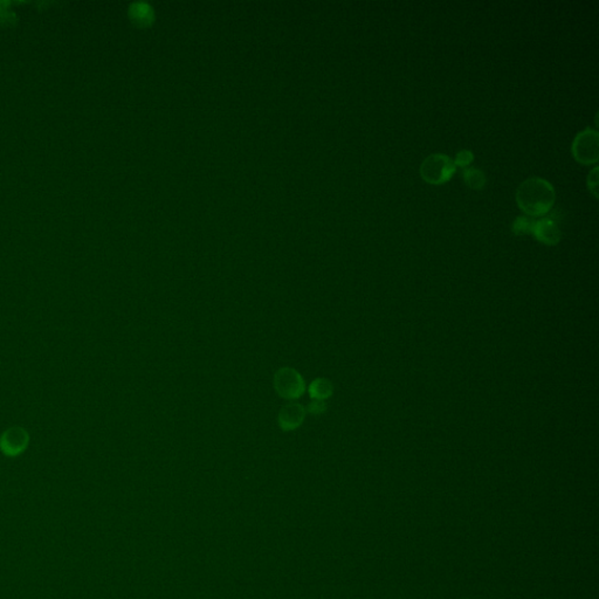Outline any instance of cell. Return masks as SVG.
Returning a JSON list of instances; mask_svg holds the SVG:
<instances>
[{
  "instance_id": "2",
  "label": "cell",
  "mask_w": 599,
  "mask_h": 599,
  "mask_svg": "<svg viewBox=\"0 0 599 599\" xmlns=\"http://www.w3.org/2000/svg\"><path fill=\"white\" fill-rule=\"evenodd\" d=\"M455 163L453 158L447 155L436 152L430 155L422 161L420 166V174L422 179L431 184H442L449 181L455 172Z\"/></svg>"
},
{
  "instance_id": "5",
  "label": "cell",
  "mask_w": 599,
  "mask_h": 599,
  "mask_svg": "<svg viewBox=\"0 0 599 599\" xmlns=\"http://www.w3.org/2000/svg\"><path fill=\"white\" fill-rule=\"evenodd\" d=\"M30 436L19 426H13L0 437V449L8 457H16L27 449Z\"/></svg>"
},
{
  "instance_id": "6",
  "label": "cell",
  "mask_w": 599,
  "mask_h": 599,
  "mask_svg": "<svg viewBox=\"0 0 599 599\" xmlns=\"http://www.w3.org/2000/svg\"><path fill=\"white\" fill-rule=\"evenodd\" d=\"M537 240L545 245H556L562 238L558 226L552 218H542L532 223V232Z\"/></svg>"
},
{
  "instance_id": "4",
  "label": "cell",
  "mask_w": 599,
  "mask_h": 599,
  "mask_svg": "<svg viewBox=\"0 0 599 599\" xmlns=\"http://www.w3.org/2000/svg\"><path fill=\"white\" fill-rule=\"evenodd\" d=\"M274 387L281 398L292 400L304 394L306 383L295 369L282 368L274 376Z\"/></svg>"
},
{
  "instance_id": "10",
  "label": "cell",
  "mask_w": 599,
  "mask_h": 599,
  "mask_svg": "<svg viewBox=\"0 0 599 599\" xmlns=\"http://www.w3.org/2000/svg\"><path fill=\"white\" fill-rule=\"evenodd\" d=\"M534 221L527 216H520L512 223V231L517 234H527L532 232Z\"/></svg>"
},
{
  "instance_id": "1",
  "label": "cell",
  "mask_w": 599,
  "mask_h": 599,
  "mask_svg": "<svg viewBox=\"0 0 599 599\" xmlns=\"http://www.w3.org/2000/svg\"><path fill=\"white\" fill-rule=\"evenodd\" d=\"M555 189L550 181L541 177H529L517 190L520 209L532 217L548 213L555 203Z\"/></svg>"
},
{
  "instance_id": "13",
  "label": "cell",
  "mask_w": 599,
  "mask_h": 599,
  "mask_svg": "<svg viewBox=\"0 0 599 599\" xmlns=\"http://www.w3.org/2000/svg\"><path fill=\"white\" fill-rule=\"evenodd\" d=\"M326 409H327V404L324 403V400H317V399H313L312 402L307 405L308 412L312 414H324Z\"/></svg>"
},
{
  "instance_id": "9",
  "label": "cell",
  "mask_w": 599,
  "mask_h": 599,
  "mask_svg": "<svg viewBox=\"0 0 599 599\" xmlns=\"http://www.w3.org/2000/svg\"><path fill=\"white\" fill-rule=\"evenodd\" d=\"M464 179L471 189L481 190L486 185V176L484 171L477 168L467 166L464 168Z\"/></svg>"
},
{
  "instance_id": "3",
  "label": "cell",
  "mask_w": 599,
  "mask_h": 599,
  "mask_svg": "<svg viewBox=\"0 0 599 599\" xmlns=\"http://www.w3.org/2000/svg\"><path fill=\"white\" fill-rule=\"evenodd\" d=\"M598 131L587 128L576 135L572 151L577 162L594 164L598 162Z\"/></svg>"
},
{
  "instance_id": "7",
  "label": "cell",
  "mask_w": 599,
  "mask_h": 599,
  "mask_svg": "<svg viewBox=\"0 0 599 599\" xmlns=\"http://www.w3.org/2000/svg\"><path fill=\"white\" fill-rule=\"evenodd\" d=\"M306 417V409L299 403H289L279 412L278 422L284 431H293L302 425Z\"/></svg>"
},
{
  "instance_id": "11",
  "label": "cell",
  "mask_w": 599,
  "mask_h": 599,
  "mask_svg": "<svg viewBox=\"0 0 599 599\" xmlns=\"http://www.w3.org/2000/svg\"><path fill=\"white\" fill-rule=\"evenodd\" d=\"M474 155L471 150H460L457 152V156L453 161L455 166H462V168H467V166L473 162Z\"/></svg>"
},
{
  "instance_id": "12",
  "label": "cell",
  "mask_w": 599,
  "mask_h": 599,
  "mask_svg": "<svg viewBox=\"0 0 599 599\" xmlns=\"http://www.w3.org/2000/svg\"><path fill=\"white\" fill-rule=\"evenodd\" d=\"M587 188L590 190V192L594 194L595 197L598 196V168L595 166L594 169L589 172V176H587Z\"/></svg>"
},
{
  "instance_id": "8",
  "label": "cell",
  "mask_w": 599,
  "mask_h": 599,
  "mask_svg": "<svg viewBox=\"0 0 599 599\" xmlns=\"http://www.w3.org/2000/svg\"><path fill=\"white\" fill-rule=\"evenodd\" d=\"M308 391H309V396L313 399L324 400V399L329 398L332 394V384L328 379L317 378L312 382Z\"/></svg>"
}]
</instances>
